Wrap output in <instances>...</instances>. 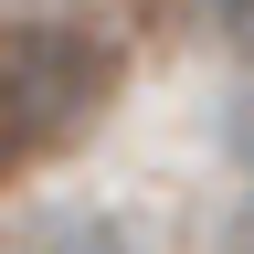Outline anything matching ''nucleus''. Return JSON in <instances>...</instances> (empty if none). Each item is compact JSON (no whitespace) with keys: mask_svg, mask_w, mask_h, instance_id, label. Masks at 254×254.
<instances>
[{"mask_svg":"<svg viewBox=\"0 0 254 254\" xmlns=\"http://www.w3.org/2000/svg\"><path fill=\"white\" fill-rule=\"evenodd\" d=\"M117 95V43L85 21H21L0 32V180L32 170L43 148L85 138Z\"/></svg>","mask_w":254,"mask_h":254,"instance_id":"obj_1","label":"nucleus"},{"mask_svg":"<svg viewBox=\"0 0 254 254\" xmlns=\"http://www.w3.org/2000/svg\"><path fill=\"white\" fill-rule=\"evenodd\" d=\"M32 254H138V244H127L106 212H53L43 233H32Z\"/></svg>","mask_w":254,"mask_h":254,"instance_id":"obj_2","label":"nucleus"},{"mask_svg":"<svg viewBox=\"0 0 254 254\" xmlns=\"http://www.w3.org/2000/svg\"><path fill=\"white\" fill-rule=\"evenodd\" d=\"M222 148L254 170V85H233V106H222Z\"/></svg>","mask_w":254,"mask_h":254,"instance_id":"obj_3","label":"nucleus"},{"mask_svg":"<svg viewBox=\"0 0 254 254\" xmlns=\"http://www.w3.org/2000/svg\"><path fill=\"white\" fill-rule=\"evenodd\" d=\"M212 21H222V43H244V53H254V0H212Z\"/></svg>","mask_w":254,"mask_h":254,"instance_id":"obj_4","label":"nucleus"},{"mask_svg":"<svg viewBox=\"0 0 254 254\" xmlns=\"http://www.w3.org/2000/svg\"><path fill=\"white\" fill-rule=\"evenodd\" d=\"M212 254H254V201H233V222H222V244Z\"/></svg>","mask_w":254,"mask_h":254,"instance_id":"obj_5","label":"nucleus"}]
</instances>
